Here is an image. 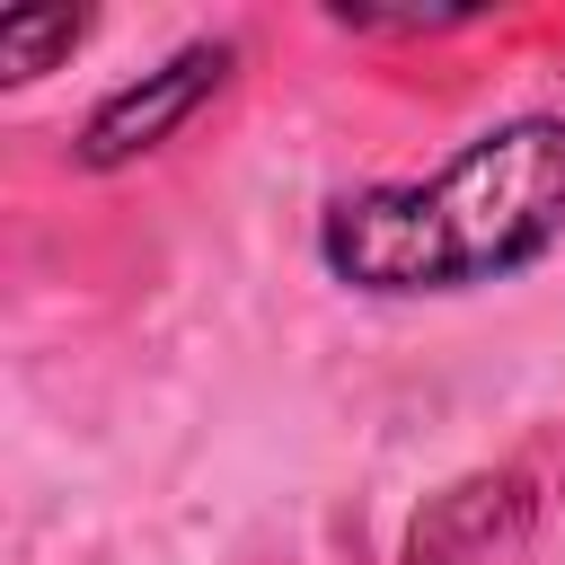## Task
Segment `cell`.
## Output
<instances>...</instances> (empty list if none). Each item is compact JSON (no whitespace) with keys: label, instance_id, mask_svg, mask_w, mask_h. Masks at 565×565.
<instances>
[{"label":"cell","instance_id":"obj_5","mask_svg":"<svg viewBox=\"0 0 565 565\" xmlns=\"http://www.w3.org/2000/svg\"><path fill=\"white\" fill-rule=\"evenodd\" d=\"M327 26H344V35H459V26H477V9H362V0H335Z\"/></svg>","mask_w":565,"mask_h":565},{"label":"cell","instance_id":"obj_4","mask_svg":"<svg viewBox=\"0 0 565 565\" xmlns=\"http://www.w3.org/2000/svg\"><path fill=\"white\" fill-rule=\"evenodd\" d=\"M79 35H88L79 9H9V18H0V79H9V88L44 79L53 62L79 53Z\"/></svg>","mask_w":565,"mask_h":565},{"label":"cell","instance_id":"obj_1","mask_svg":"<svg viewBox=\"0 0 565 565\" xmlns=\"http://www.w3.org/2000/svg\"><path fill=\"white\" fill-rule=\"evenodd\" d=\"M565 238V115H503L433 177H380L318 212V265L362 300H459Z\"/></svg>","mask_w":565,"mask_h":565},{"label":"cell","instance_id":"obj_3","mask_svg":"<svg viewBox=\"0 0 565 565\" xmlns=\"http://www.w3.org/2000/svg\"><path fill=\"white\" fill-rule=\"evenodd\" d=\"M521 512H530V477H459V486H441L424 512H415V539H406V565H468V556H486L503 530H521Z\"/></svg>","mask_w":565,"mask_h":565},{"label":"cell","instance_id":"obj_2","mask_svg":"<svg viewBox=\"0 0 565 565\" xmlns=\"http://www.w3.org/2000/svg\"><path fill=\"white\" fill-rule=\"evenodd\" d=\"M230 71H238V44H230V35H194V44H177L168 62H150L141 79H115V88L79 115V132H71V168L115 177V168L168 150V141L230 88Z\"/></svg>","mask_w":565,"mask_h":565}]
</instances>
